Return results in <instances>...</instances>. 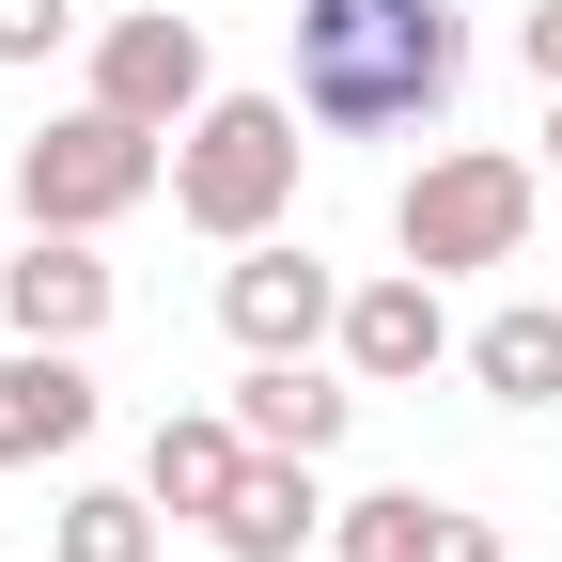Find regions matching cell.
I'll return each mask as SVG.
<instances>
[{
  "label": "cell",
  "mask_w": 562,
  "mask_h": 562,
  "mask_svg": "<svg viewBox=\"0 0 562 562\" xmlns=\"http://www.w3.org/2000/svg\"><path fill=\"white\" fill-rule=\"evenodd\" d=\"M235 469H250V422H235V406H172L157 438H140L157 516H220V501H235Z\"/></svg>",
  "instance_id": "13"
},
{
  "label": "cell",
  "mask_w": 562,
  "mask_h": 562,
  "mask_svg": "<svg viewBox=\"0 0 562 562\" xmlns=\"http://www.w3.org/2000/svg\"><path fill=\"white\" fill-rule=\"evenodd\" d=\"M157 188H172L157 125H125V110H94V94L16 140V220H47V235H110V220H140Z\"/></svg>",
  "instance_id": "3"
},
{
  "label": "cell",
  "mask_w": 562,
  "mask_h": 562,
  "mask_svg": "<svg viewBox=\"0 0 562 562\" xmlns=\"http://www.w3.org/2000/svg\"><path fill=\"white\" fill-rule=\"evenodd\" d=\"M313 110L297 94H203L188 125H172V220L188 235H220V250H250V235H281V203H297V140Z\"/></svg>",
  "instance_id": "2"
},
{
  "label": "cell",
  "mask_w": 562,
  "mask_h": 562,
  "mask_svg": "<svg viewBox=\"0 0 562 562\" xmlns=\"http://www.w3.org/2000/svg\"><path fill=\"white\" fill-rule=\"evenodd\" d=\"M63 32H79V0H0V63H47Z\"/></svg>",
  "instance_id": "16"
},
{
  "label": "cell",
  "mask_w": 562,
  "mask_h": 562,
  "mask_svg": "<svg viewBox=\"0 0 562 562\" xmlns=\"http://www.w3.org/2000/svg\"><path fill=\"white\" fill-rule=\"evenodd\" d=\"M297 110L328 140H391V125H438L469 79V16L453 0H297Z\"/></svg>",
  "instance_id": "1"
},
{
  "label": "cell",
  "mask_w": 562,
  "mask_h": 562,
  "mask_svg": "<svg viewBox=\"0 0 562 562\" xmlns=\"http://www.w3.org/2000/svg\"><path fill=\"white\" fill-rule=\"evenodd\" d=\"M313 469H328V453H250V469H235V501L203 516V531H220L235 562H297V547H313V531L344 516V501H328Z\"/></svg>",
  "instance_id": "11"
},
{
  "label": "cell",
  "mask_w": 562,
  "mask_h": 562,
  "mask_svg": "<svg viewBox=\"0 0 562 562\" xmlns=\"http://www.w3.org/2000/svg\"><path fill=\"white\" fill-rule=\"evenodd\" d=\"M220 328H235V360H313V344H344V281L297 235H250L220 266Z\"/></svg>",
  "instance_id": "5"
},
{
  "label": "cell",
  "mask_w": 562,
  "mask_h": 562,
  "mask_svg": "<svg viewBox=\"0 0 562 562\" xmlns=\"http://www.w3.org/2000/svg\"><path fill=\"white\" fill-rule=\"evenodd\" d=\"M469 375H484V406H562V297H501L469 328Z\"/></svg>",
  "instance_id": "14"
},
{
  "label": "cell",
  "mask_w": 562,
  "mask_h": 562,
  "mask_svg": "<svg viewBox=\"0 0 562 562\" xmlns=\"http://www.w3.org/2000/svg\"><path fill=\"white\" fill-rule=\"evenodd\" d=\"M110 297H125V281L94 266V235H47V220H32L16 266H0V328H16V344H94Z\"/></svg>",
  "instance_id": "8"
},
{
  "label": "cell",
  "mask_w": 562,
  "mask_h": 562,
  "mask_svg": "<svg viewBox=\"0 0 562 562\" xmlns=\"http://www.w3.org/2000/svg\"><path fill=\"white\" fill-rule=\"evenodd\" d=\"M235 422H250V453H344V422H360V375L250 360V375H235Z\"/></svg>",
  "instance_id": "12"
},
{
  "label": "cell",
  "mask_w": 562,
  "mask_h": 562,
  "mask_svg": "<svg viewBox=\"0 0 562 562\" xmlns=\"http://www.w3.org/2000/svg\"><path fill=\"white\" fill-rule=\"evenodd\" d=\"M438 360H469V344H453V313H438V266L344 281V375H360V391H422Z\"/></svg>",
  "instance_id": "7"
},
{
  "label": "cell",
  "mask_w": 562,
  "mask_h": 562,
  "mask_svg": "<svg viewBox=\"0 0 562 562\" xmlns=\"http://www.w3.org/2000/svg\"><path fill=\"white\" fill-rule=\"evenodd\" d=\"M79 438H94L79 344H16V328H0V469H47V453H79Z\"/></svg>",
  "instance_id": "10"
},
{
  "label": "cell",
  "mask_w": 562,
  "mask_h": 562,
  "mask_svg": "<svg viewBox=\"0 0 562 562\" xmlns=\"http://www.w3.org/2000/svg\"><path fill=\"white\" fill-rule=\"evenodd\" d=\"M391 250L438 266V281L516 266V250H531V157H501V140H438V157L391 188Z\"/></svg>",
  "instance_id": "4"
},
{
  "label": "cell",
  "mask_w": 562,
  "mask_h": 562,
  "mask_svg": "<svg viewBox=\"0 0 562 562\" xmlns=\"http://www.w3.org/2000/svg\"><path fill=\"white\" fill-rule=\"evenodd\" d=\"M203 94H220V47H203V16H110L94 32V110H125V125H188Z\"/></svg>",
  "instance_id": "6"
},
{
  "label": "cell",
  "mask_w": 562,
  "mask_h": 562,
  "mask_svg": "<svg viewBox=\"0 0 562 562\" xmlns=\"http://www.w3.org/2000/svg\"><path fill=\"white\" fill-rule=\"evenodd\" d=\"M547 172H562V94H547Z\"/></svg>",
  "instance_id": "18"
},
{
  "label": "cell",
  "mask_w": 562,
  "mask_h": 562,
  "mask_svg": "<svg viewBox=\"0 0 562 562\" xmlns=\"http://www.w3.org/2000/svg\"><path fill=\"white\" fill-rule=\"evenodd\" d=\"M47 562H157V484H79L47 516Z\"/></svg>",
  "instance_id": "15"
},
{
  "label": "cell",
  "mask_w": 562,
  "mask_h": 562,
  "mask_svg": "<svg viewBox=\"0 0 562 562\" xmlns=\"http://www.w3.org/2000/svg\"><path fill=\"white\" fill-rule=\"evenodd\" d=\"M516 63H531L547 94H562V0H531V16H516Z\"/></svg>",
  "instance_id": "17"
},
{
  "label": "cell",
  "mask_w": 562,
  "mask_h": 562,
  "mask_svg": "<svg viewBox=\"0 0 562 562\" xmlns=\"http://www.w3.org/2000/svg\"><path fill=\"white\" fill-rule=\"evenodd\" d=\"M328 562H501V516L422 501V484H375V501L328 516Z\"/></svg>",
  "instance_id": "9"
}]
</instances>
